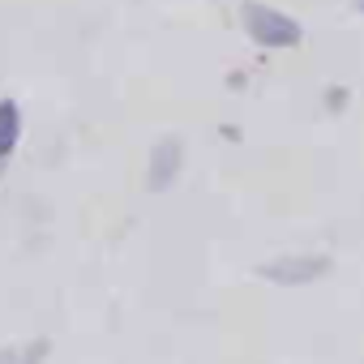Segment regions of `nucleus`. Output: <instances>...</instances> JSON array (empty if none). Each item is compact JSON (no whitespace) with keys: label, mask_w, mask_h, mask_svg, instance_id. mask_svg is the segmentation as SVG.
Masks as SVG:
<instances>
[{"label":"nucleus","mask_w":364,"mask_h":364,"mask_svg":"<svg viewBox=\"0 0 364 364\" xmlns=\"http://www.w3.org/2000/svg\"><path fill=\"white\" fill-rule=\"evenodd\" d=\"M334 270V262L326 253H291V257H274V262H262L257 274L266 283H279V287H304V283H317Z\"/></svg>","instance_id":"obj_2"},{"label":"nucleus","mask_w":364,"mask_h":364,"mask_svg":"<svg viewBox=\"0 0 364 364\" xmlns=\"http://www.w3.org/2000/svg\"><path fill=\"white\" fill-rule=\"evenodd\" d=\"M355 9H360V14H364V0H355Z\"/></svg>","instance_id":"obj_6"},{"label":"nucleus","mask_w":364,"mask_h":364,"mask_svg":"<svg viewBox=\"0 0 364 364\" xmlns=\"http://www.w3.org/2000/svg\"><path fill=\"white\" fill-rule=\"evenodd\" d=\"M240 22H245V35L257 48H300V39H304L296 18L262 5V0H245V5H240Z\"/></svg>","instance_id":"obj_1"},{"label":"nucleus","mask_w":364,"mask_h":364,"mask_svg":"<svg viewBox=\"0 0 364 364\" xmlns=\"http://www.w3.org/2000/svg\"><path fill=\"white\" fill-rule=\"evenodd\" d=\"M43 355H48L43 338H35L26 347H0V364H43Z\"/></svg>","instance_id":"obj_5"},{"label":"nucleus","mask_w":364,"mask_h":364,"mask_svg":"<svg viewBox=\"0 0 364 364\" xmlns=\"http://www.w3.org/2000/svg\"><path fill=\"white\" fill-rule=\"evenodd\" d=\"M22 141V107L18 99H0V159H9Z\"/></svg>","instance_id":"obj_4"},{"label":"nucleus","mask_w":364,"mask_h":364,"mask_svg":"<svg viewBox=\"0 0 364 364\" xmlns=\"http://www.w3.org/2000/svg\"><path fill=\"white\" fill-rule=\"evenodd\" d=\"M180 163H185V146H180V137H163V141H154L146 185H150L154 193L171 189V185H176V176H180Z\"/></svg>","instance_id":"obj_3"}]
</instances>
